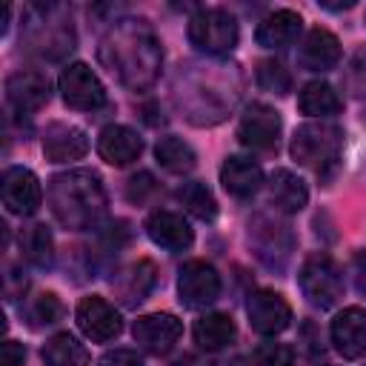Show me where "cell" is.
<instances>
[{
    "label": "cell",
    "mask_w": 366,
    "mask_h": 366,
    "mask_svg": "<svg viewBox=\"0 0 366 366\" xmlns=\"http://www.w3.org/2000/svg\"><path fill=\"white\" fill-rule=\"evenodd\" d=\"M180 80H183V89L174 92V100L183 109V114L189 117V123H194V126L220 123L237 100L240 77H237L234 66L189 63V66H180Z\"/></svg>",
    "instance_id": "cell-2"
},
{
    "label": "cell",
    "mask_w": 366,
    "mask_h": 366,
    "mask_svg": "<svg viewBox=\"0 0 366 366\" xmlns=\"http://www.w3.org/2000/svg\"><path fill=\"white\" fill-rule=\"evenodd\" d=\"M154 157H157V163H160L166 172H172V174H186V172H192V169L197 166L194 149H192L183 137H174V134H166V137L157 140Z\"/></svg>",
    "instance_id": "cell-29"
},
{
    "label": "cell",
    "mask_w": 366,
    "mask_h": 366,
    "mask_svg": "<svg viewBox=\"0 0 366 366\" xmlns=\"http://www.w3.org/2000/svg\"><path fill=\"white\" fill-rule=\"evenodd\" d=\"M349 86L357 97H366V49H360L349 63Z\"/></svg>",
    "instance_id": "cell-36"
},
{
    "label": "cell",
    "mask_w": 366,
    "mask_h": 366,
    "mask_svg": "<svg viewBox=\"0 0 366 366\" xmlns=\"http://www.w3.org/2000/svg\"><path fill=\"white\" fill-rule=\"evenodd\" d=\"M63 6H31L29 9V26H26V43L37 57L46 60H63L74 49V31L71 26L57 17Z\"/></svg>",
    "instance_id": "cell-5"
},
{
    "label": "cell",
    "mask_w": 366,
    "mask_h": 366,
    "mask_svg": "<svg viewBox=\"0 0 366 366\" xmlns=\"http://www.w3.org/2000/svg\"><path fill=\"white\" fill-rule=\"evenodd\" d=\"M60 92L66 106L77 112H94L106 103V89L86 63H69L60 71Z\"/></svg>",
    "instance_id": "cell-11"
},
{
    "label": "cell",
    "mask_w": 366,
    "mask_h": 366,
    "mask_svg": "<svg viewBox=\"0 0 366 366\" xmlns=\"http://www.w3.org/2000/svg\"><path fill=\"white\" fill-rule=\"evenodd\" d=\"M240 26L232 11L220 6H203L189 17V40L197 51L220 57L237 46Z\"/></svg>",
    "instance_id": "cell-6"
},
{
    "label": "cell",
    "mask_w": 366,
    "mask_h": 366,
    "mask_svg": "<svg viewBox=\"0 0 366 366\" xmlns=\"http://www.w3.org/2000/svg\"><path fill=\"white\" fill-rule=\"evenodd\" d=\"M297 63L306 71H329V69H335L340 63V40L329 29L315 26L303 37V43L297 49Z\"/></svg>",
    "instance_id": "cell-20"
},
{
    "label": "cell",
    "mask_w": 366,
    "mask_h": 366,
    "mask_svg": "<svg viewBox=\"0 0 366 366\" xmlns=\"http://www.w3.org/2000/svg\"><path fill=\"white\" fill-rule=\"evenodd\" d=\"M46 197L54 220L71 232L94 229L106 212L103 183L97 172H89V169H71V172L54 174L46 186Z\"/></svg>",
    "instance_id": "cell-3"
},
{
    "label": "cell",
    "mask_w": 366,
    "mask_h": 366,
    "mask_svg": "<svg viewBox=\"0 0 366 366\" xmlns=\"http://www.w3.org/2000/svg\"><path fill=\"white\" fill-rule=\"evenodd\" d=\"M46 366H89V349L69 332H60L43 343Z\"/></svg>",
    "instance_id": "cell-28"
},
{
    "label": "cell",
    "mask_w": 366,
    "mask_h": 366,
    "mask_svg": "<svg viewBox=\"0 0 366 366\" xmlns=\"http://www.w3.org/2000/svg\"><path fill=\"white\" fill-rule=\"evenodd\" d=\"M249 243L263 266L283 272L295 252V232L289 229V223L272 214H254L249 220Z\"/></svg>",
    "instance_id": "cell-7"
},
{
    "label": "cell",
    "mask_w": 366,
    "mask_h": 366,
    "mask_svg": "<svg viewBox=\"0 0 366 366\" xmlns=\"http://www.w3.org/2000/svg\"><path fill=\"white\" fill-rule=\"evenodd\" d=\"M297 286L300 292L309 297L312 306L320 309H332L340 295H343V274L340 266L326 254V252H315L303 260L300 272H297Z\"/></svg>",
    "instance_id": "cell-8"
},
{
    "label": "cell",
    "mask_w": 366,
    "mask_h": 366,
    "mask_svg": "<svg viewBox=\"0 0 366 366\" xmlns=\"http://www.w3.org/2000/svg\"><path fill=\"white\" fill-rule=\"evenodd\" d=\"M154 192H157V183H154V174L152 172H137L126 183V200L129 203H137V206L146 203L149 194H154Z\"/></svg>",
    "instance_id": "cell-35"
},
{
    "label": "cell",
    "mask_w": 366,
    "mask_h": 366,
    "mask_svg": "<svg viewBox=\"0 0 366 366\" xmlns=\"http://www.w3.org/2000/svg\"><path fill=\"white\" fill-rule=\"evenodd\" d=\"M220 183L232 197H252L263 186V169L243 154H232L220 166Z\"/></svg>",
    "instance_id": "cell-23"
},
{
    "label": "cell",
    "mask_w": 366,
    "mask_h": 366,
    "mask_svg": "<svg viewBox=\"0 0 366 366\" xmlns=\"http://www.w3.org/2000/svg\"><path fill=\"white\" fill-rule=\"evenodd\" d=\"M143 152V140L134 129L112 123L97 134V154L109 163V166H129L132 160H137Z\"/></svg>",
    "instance_id": "cell-21"
},
{
    "label": "cell",
    "mask_w": 366,
    "mask_h": 366,
    "mask_svg": "<svg viewBox=\"0 0 366 366\" xmlns=\"http://www.w3.org/2000/svg\"><path fill=\"white\" fill-rule=\"evenodd\" d=\"M0 194H3V206L11 212V214H34L43 203V189H40V180L31 169L26 166H11L6 169L3 174V183H0Z\"/></svg>",
    "instance_id": "cell-15"
},
{
    "label": "cell",
    "mask_w": 366,
    "mask_h": 366,
    "mask_svg": "<svg viewBox=\"0 0 366 366\" xmlns=\"http://www.w3.org/2000/svg\"><path fill=\"white\" fill-rule=\"evenodd\" d=\"M332 343L346 360H357L366 355V309L346 306L332 320Z\"/></svg>",
    "instance_id": "cell-18"
},
{
    "label": "cell",
    "mask_w": 366,
    "mask_h": 366,
    "mask_svg": "<svg viewBox=\"0 0 366 366\" xmlns=\"http://www.w3.org/2000/svg\"><path fill=\"white\" fill-rule=\"evenodd\" d=\"M254 77H257V86L272 94H289L292 89V74L280 60H260Z\"/></svg>",
    "instance_id": "cell-32"
},
{
    "label": "cell",
    "mask_w": 366,
    "mask_h": 366,
    "mask_svg": "<svg viewBox=\"0 0 366 366\" xmlns=\"http://www.w3.org/2000/svg\"><path fill=\"white\" fill-rule=\"evenodd\" d=\"M97 366H143V357L132 349H112L97 360Z\"/></svg>",
    "instance_id": "cell-37"
},
{
    "label": "cell",
    "mask_w": 366,
    "mask_h": 366,
    "mask_svg": "<svg viewBox=\"0 0 366 366\" xmlns=\"http://www.w3.org/2000/svg\"><path fill=\"white\" fill-rule=\"evenodd\" d=\"M74 317H77L80 332H83L89 340H94V343H109L112 337H117V335L123 332V317H120V312H117L106 297H100V295L83 297V300L77 303Z\"/></svg>",
    "instance_id": "cell-13"
},
{
    "label": "cell",
    "mask_w": 366,
    "mask_h": 366,
    "mask_svg": "<svg viewBox=\"0 0 366 366\" xmlns=\"http://www.w3.org/2000/svg\"><path fill=\"white\" fill-rule=\"evenodd\" d=\"M20 252L31 266H51L54 260V240L51 232L43 223H31L29 229L20 232Z\"/></svg>",
    "instance_id": "cell-30"
},
{
    "label": "cell",
    "mask_w": 366,
    "mask_h": 366,
    "mask_svg": "<svg viewBox=\"0 0 366 366\" xmlns=\"http://www.w3.org/2000/svg\"><path fill=\"white\" fill-rule=\"evenodd\" d=\"M300 29H303V17H300L297 11H292V9H277V11L266 14V17L257 23L254 37H257V43H260L263 49H286V46H292V43L297 40Z\"/></svg>",
    "instance_id": "cell-22"
},
{
    "label": "cell",
    "mask_w": 366,
    "mask_h": 366,
    "mask_svg": "<svg viewBox=\"0 0 366 366\" xmlns=\"http://www.w3.org/2000/svg\"><path fill=\"white\" fill-rule=\"evenodd\" d=\"M149 240L160 249H169V252H186L192 243H194V232L192 226L186 223L183 214L172 212V209H157L146 217L143 223Z\"/></svg>",
    "instance_id": "cell-17"
},
{
    "label": "cell",
    "mask_w": 366,
    "mask_h": 366,
    "mask_svg": "<svg viewBox=\"0 0 366 366\" xmlns=\"http://www.w3.org/2000/svg\"><path fill=\"white\" fill-rule=\"evenodd\" d=\"M26 315H29V320H31L34 329H37V326H51V323H57V320L66 315V306H63V300H60L54 292H43V295H37V297L29 303Z\"/></svg>",
    "instance_id": "cell-33"
},
{
    "label": "cell",
    "mask_w": 366,
    "mask_h": 366,
    "mask_svg": "<svg viewBox=\"0 0 366 366\" xmlns=\"http://www.w3.org/2000/svg\"><path fill=\"white\" fill-rule=\"evenodd\" d=\"M352 274H355V289L366 297V249L355 254V260H352Z\"/></svg>",
    "instance_id": "cell-39"
},
{
    "label": "cell",
    "mask_w": 366,
    "mask_h": 366,
    "mask_svg": "<svg viewBox=\"0 0 366 366\" xmlns=\"http://www.w3.org/2000/svg\"><path fill=\"white\" fill-rule=\"evenodd\" d=\"M100 63L132 92H146L160 77L163 49L146 20H117L100 40Z\"/></svg>",
    "instance_id": "cell-1"
},
{
    "label": "cell",
    "mask_w": 366,
    "mask_h": 366,
    "mask_svg": "<svg viewBox=\"0 0 366 366\" xmlns=\"http://www.w3.org/2000/svg\"><path fill=\"white\" fill-rule=\"evenodd\" d=\"M0 355H3V366H23L26 349H23V343H17V340H6V343L0 346Z\"/></svg>",
    "instance_id": "cell-38"
},
{
    "label": "cell",
    "mask_w": 366,
    "mask_h": 366,
    "mask_svg": "<svg viewBox=\"0 0 366 366\" xmlns=\"http://www.w3.org/2000/svg\"><path fill=\"white\" fill-rule=\"evenodd\" d=\"M269 200L280 214H297L309 203V189L295 172L274 169L269 177Z\"/></svg>",
    "instance_id": "cell-25"
},
{
    "label": "cell",
    "mask_w": 366,
    "mask_h": 366,
    "mask_svg": "<svg viewBox=\"0 0 366 366\" xmlns=\"http://www.w3.org/2000/svg\"><path fill=\"white\" fill-rule=\"evenodd\" d=\"M89 152V137L80 126L71 123H49L43 132V154L51 163L80 160Z\"/></svg>",
    "instance_id": "cell-19"
},
{
    "label": "cell",
    "mask_w": 366,
    "mask_h": 366,
    "mask_svg": "<svg viewBox=\"0 0 366 366\" xmlns=\"http://www.w3.org/2000/svg\"><path fill=\"white\" fill-rule=\"evenodd\" d=\"M183 335V323L169 312H152L134 320L132 337L134 343L149 355H166L174 349V343Z\"/></svg>",
    "instance_id": "cell-14"
},
{
    "label": "cell",
    "mask_w": 366,
    "mask_h": 366,
    "mask_svg": "<svg viewBox=\"0 0 366 366\" xmlns=\"http://www.w3.org/2000/svg\"><path fill=\"white\" fill-rule=\"evenodd\" d=\"M177 200H180V206H183L189 214H194L197 220H214V217H217V200H214L212 189H209L206 183H200V180L183 183V186L177 189Z\"/></svg>",
    "instance_id": "cell-31"
},
{
    "label": "cell",
    "mask_w": 366,
    "mask_h": 366,
    "mask_svg": "<svg viewBox=\"0 0 366 366\" xmlns=\"http://www.w3.org/2000/svg\"><path fill=\"white\" fill-rule=\"evenodd\" d=\"M246 315L257 335H280L292 326V306L286 303L283 295L272 289L252 292L246 300Z\"/></svg>",
    "instance_id": "cell-12"
},
{
    "label": "cell",
    "mask_w": 366,
    "mask_h": 366,
    "mask_svg": "<svg viewBox=\"0 0 366 366\" xmlns=\"http://www.w3.org/2000/svg\"><path fill=\"white\" fill-rule=\"evenodd\" d=\"M194 343L203 349V352H217L223 346H229L237 335V326L229 315H220V312H212V315H203L194 320Z\"/></svg>",
    "instance_id": "cell-26"
},
{
    "label": "cell",
    "mask_w": 366,
    "mask_h": 366,
    "mask_svg": "<svg viewBox=\"0 0 366 366\" xmlns=\"http://www.w3.org/2000/svg\"><path fill=\"white\" fill-rule=\"evenodd\" d=\"M254 366H295V349L286 346V343H274V340H266L254 349V357H252Z\"/></svg>",
    "instance_id": "cell-34"
},
{
    "label": "cell",
    "mask_w": 366,
    "mask_h": 366,
    "mask_svg": "<svg viewBox=\"0 0 366 366\" xmlns=\"http://www.w3.org/2000/svg\"><path fill=\"white\" fill-rule=\"evenodd\" d=\"M340 149H343V129L337 123H329V120H312V123L297 126L292 146H289L292 157L300 166L315 169L317 174L326 166L337 163Z\"/></svg>",
    "instance_id": "cell-4"
},
{
    "label": "cell",
    "mask_w": 366,
    "mask_h": 366,
    "mask_svg": "<svg viewBox=\"0 0 366 366\" xmlns=\"http://www.w3.org/2000/svg\"><path fill=\"white\" fill-rule=\"evenodd\" d=\"M154 283H157V269L146 257H140L137 263L123 269L117 280H112L114 295H117V300L123 306H137L140 300H146V295L154 289Z\"/></svg>",
    "instance_id": "cell-24"
},
{
    "label": "cell",
    "mask_w": 366,
    "mask_h": 366,
    "mask_svg": "<svg viewBox=\"0 0 366 366\" xmlns=\"http://www.w3.org/2000/svg\"><path fill=\"white\" fill-rule=\"evenodd\" d=\"M280 132H283L280 114L266 103H249L246 112L240 114V123H237V140L254 152L277 149Z\"/></svg>",
    "instance_id": "cell-10"
},
{
    "label": "cell",
    "mask_w": 366,
    "mask_h": 366,
    "mask_svg": "<svg viewBox=\"0 0 366 366\" xmlns=\"http://www.w3.org/2000/svg\"><path fill=\"white\" fill-rule=\"evenodd\" d=\"M340 106H343V100L337 97V92L326 80H312L297 94V109L309 117H320V120L332 117L340 112Z\"/></svg>",
    "instance_id": "cell-27"
},
{
    "label": "cell",
    "mask_w": 366,
    "mask_h": 366,
    "mask_svg": "<svg viewBox=\"0 0 366 366\" xmlns=\"http://www.w3.org/2000/svg\"><path fill=\"white\" fill-rule=\"evenodd\" d=\"M220 297V274L206 260H189L177 277V300L183 309H206Z\"/></svg>",
    "instance_id": "cell-9"
},
{
    "label": "cell",
    "mask_w": 366,
    "mask_h": 366,
    "mask_svg": "<svg viewBox=\"0 0 366 366\" xmlns=\"http://www.w3.org/2000/svg\"><path fill=\"white\" fill-rule=\"evenodd\" d=\"M49 94H51V83H49L46 71L20 69V71L9 74V80H6V100L20 114L40 112L49 103Z\"/></svg>",
    "instance_id": "cell-16"
}]
</instances>
